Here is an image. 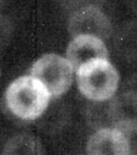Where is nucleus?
<instances>
[{"label":"nucleus","instance_id":"obj_1","mask_svg":"<svg viewBox=\"0 0 137 155\" xmlns=\"http://www.w3.org/2000/svg\"><path fill=\"white\" fill-rule=\"evenodd\" d=\"M50 97L44 84L28 75L15 79L6 91L8 108L13 114L23 120L38 118L47 109Z\"/></svg>","mask_w":137,"mask_h":155},{"label":"nucleus","instance_id":"obj_2","mask_svg":"<svg viewBox=\"0 0 137 155\" xmlns=\"http://www.w3.org/2000/svg\"><path fill=\"white\" fill-rule=\"evenodd\" d=\"M76 73L78 89L89 100L96 101L109 100L118 89V73L105 59L89 61Z\"/></svg>","mask_w":137,"mask_h":155},{"label":"nucleus","instance_id":"obj_3","mask_svg":"<svg viewBox=\"0 0 137 155\" xmlns=\"http://www.w3.org/2000/svg\"><path fill=\"white\" fill-rule=\"evenodd\" d=\"M74 69L67 59L57 54H46L32 66L31 74L42 83L51 97L65 93L73 82Z\"/></svg>","mask_w":137,"mask_h":155},{"label":"nucleus","instance_id":"obj_4","mask_svg":"<svg viewBox=\"0 0 137 155\" xmlns=\"http://www.w3.org/2000/svg\"><path fill=\"white\" fill-rule=\"evenodd\" d=\"M68 29L73 37L86 35L103 40L110 36L112 26L110 21L98 7L90 5L79 8L73 14Z\"/></svg>","mask_w":137,"mask_h":155},{"label":"nucleus","instance_id":"obj_5","mask_svg":"<svg viewBox=\"0 0 137 155\" xmlns=\"http://www.w3.org/2000/svg\"><path fill=\"white\" fill-rule=\"evenodd\" d=\"M108 58V50L102 39L93 35H78L74 37L66 49V59L74 71L89 61Z\"/></svg>","mask_w":137,"mask_h":155},{"label":"nucleus","instance_id":"obj_6","mask_svg":"<svg viewBox=\"0 0 137 155\" xmlns=\"http://www.w3.org/2000/svg\"><path fill=\"white\" fill-rule=\"evenodd\" d=\"M87 151L88 155H131V147L118 128H104L91 137Z\"/></svg>","mask_w":137,"mask_h":155},{"label":"nucleus","instance_id":"obj_7","mask_svg":"<svg viewBox=\"0 0 137 155\" xmlns=\"http://www.w3.org/2000/svg\"><path fill=\"white\" fill-rule=\"evenodd\" d=\"M2 155H44V153L43 147L36 137L28 134H19L7 142Z\"/></svg>","mask_w":137,"mask_h":155},{"label":"nucleus","instance_id":"obj_8","mask_svg":"<svg viewBox=\"0 0 137 155\" xmlns=\"http://www.w3.org/2000/svg\"><path fill=\"white\" fill-rule=\"evenodd\" d=\"M116 37L120 48H137V22H129L120 28Z\"/></svg>","mask_w":137,"mask_h":155},{"label":"nucleus","instance_id":"obj_9","mask_svg":"<svg viewBox=\"0 0 137 155\" xmlns=\"http://www.w3.org/2000/svg\"><path fill=\"white\" fill-rule=\"evenodd\" d=\"M10 28L9 23L7 20L0 16V48L4 47L8 43V39L9 38Z\"/></svg>","mask_w":137,"mask_h":155},{"label":"nucleus","instance_id":"obj_10","mask_svg":"<svg viewBox=\"0 0 137 155\" xmlns=\"http://www.w3.org/2000/svg\"><path fill=\"white\" fill-rule=\"evenodd\" d=\"M130 2H131L132 8L135 9V11H137V0H130Z\"/></svg>","mask_w":137,"mask_h":155}]
</instances>
